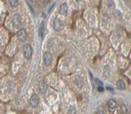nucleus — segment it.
Returning <instances> with one entry per match:
<instances>
[{"label":"nucleus","mask_w":131,"mask_h":114,"mask_svg":"<svg viewBox=\"0 0 131 114\" xmlns=\"http://www.w3.org/2000/svg\"><path fill=\"white\" fill-rule=\"evenodd\" d=\"M23 53H24V57L26 60H29L32 56V48L29 44H26L24 46V49H23Z\"/></svg>","instance_id":"f257e3e1"},{"label":"nucleus","mask_w":131,"mask_h":114,"mask_svg":"<svg viewBox=\"0 0 131 114\" xmlns=\"http://www.w3.org/2000/svg\"><path fill=\"white\" fill-rule=\"evenodd\" d=\"M64 22L60 20V19H56L54 20V22H53V27H54L55 30H57V31H61L63 28H64Z\"/></svg>","instance_id":"f03ea898"},{"label":"nucleus","mask_w":131,"mask_h":114,"mask_svg":"<svg viewBox=\"0 0 131 114\" xmlns=\"http://www.w3.org/2000/svg\"><path fill=\"white\" fill-rule=\"evenodd\" d=\"M29 104L31 107H36L39 104V97L36 94H33L31 96V98L29 99Z\"/></svg>","instance_id":"7ed1b4c3"},{"label":"nucleus","mask_w":131,"mask_h":114,"mask_svg":"<svg viewBox=\"0 0 131 114\" xmlns=\"http://www.w3.org/2000/svg\"><path fill=\"white\" fill-rule=\"evenodd\" d=\"M12 22H13V27L15 28H20L21 26H22V21H21V18H20L19 15H14Z\"/></svg>","instance_id":"20e7f679"},{"label":"nucleus","mask_w":131,"mask_h":114,"mask_svg":"<svg viewBox=\"0 0 131 114\" xmlns=\"http://www.w3.org/2000/svg\"><path fill=\"white\" fill-rule=\"evenodd\" d=\"M43 60H44V64L46 66H48V65H51V62H52V55L50 54L49 52H46L43 56Z\"/></svg>","instance_id":"39448f33"},{"label":"nucleus","mask_w":131,"mask_h":114,"mask_svg":"<svg viewBox=\"0 0 131 114\" xmlns=\"http://www.w3.org/2000/svg\"><path fill=\"white\" fill-rule=\"evenodd\" d=\"M17 35H18L19 40H21V41H25L27 39V32L25 29H20L17 33Z\"/></svg>","instance_id":"423d86ee"},{"label":"nucleus","mask_w":131,"mask_h":114,"mask_svg":"<svg viewBox=\"0 0 131 114\" xmlns=\"http://www.w3.org/2000/svg\"><path fill=\"white\" fill-rule=\"evenodd\" d=\"M68 10H69V8H68V5L66 3L61 4L60 7H59V13L62 14V15H64V16H66L68 14Z\"/></svg>","instance_id":"0eeeda50"},{"label":"nucleus","mask_w":131,"mask_h":114,"mask_svg":"<svg viewBox=\"0 0 131 114\" xmlns=\"http://www.w3.org/2000/svg\"><path fill=\"white\" fill-rule=\"evenodd\" d=\"M108 106H109V108L111 110H115L116 108V106H117V103L114 99H110L109 102H108Z\"/></svg>","instance_id":"6e6552de"},{"label":"nucleus","mask_w":131,"mask_h":114,"mask_svg":"<svg viewBox=\"0 0 131 114\" xmlns=\"http://www.w3.org/2000/svg\"><path fill=\"white\" fill-rule=\"evenodd\" d=\"M44 35H45V22H43L40 26V28H39V36L43 38Z\"/></svg>","instance_id":"1a4fd4ad"},{"label":"nucleus","mask_w":131,"mask_h":114,"mask_svg":"<svg viewBox=\"0 0 131 114\" xmlns=\"http://www.w3.org/2000/svg\"><path fill=\"white\" fill-rule=\"evenodd\" d=\"M116 87L119 90H124L125 89V83L123 80H117L116 82Z\"/></svg>","instance_id":"9d476101"},{"label":"nucleus","mask_w":131,"mask_h":114,"mask_svg":"<svg viewBox=\"0 0 131 114\" xmlns=\"http://www.w3.org/2000/svg\"><path fill=\"white\" fill-rule=\"evenodd\" d=\"M9 3L12 7H18L19 6V0H9Z\"/></svg>","instance_id":"9b49d317"},{"label":"nucleus","mask_w":131,"mask_h":114,"mask_svg":"<svg viewBox=\"0 0 131 114\" xmlns=\"http://www.w3.org/2000/svg\"><path fill=\"white\" fill-rule=\"evenodd\" d=\"M97 114H105V108L103 106H99L97 110Z\"/></svg>","instance_id":"f8f14e48"},{"label":"nucleus","mask_w":131,"mask_h":114,"mask_svg":"<svg viewBox=\"0 0 131 114\" xmlns=\"http://www.w3.org/2000/svg\"><path fill=\"white\" fill-rule=\"evenodd\" d=\"M75 113H77L75 107L74 106H71L70 109H69V114H75Z\"/></svg>","instance_id":"ddd939ff"},{"label":"nucleus","mask_w":131,"mask_h":114,"mask_svg":"<svg viewBox=\"0 0 131 114\" xmlns=\"http://www.w3.org/2000/svg\"><path fill=\"white\" fill-rule=\"evenodd\" d=\"M95 81L97 82V84H98V85H99V87H103V84H102V83H101V81H99L98 79H96V80H95Z\"/></svg>","instance_id":"4468645a"},{"label":"nucleus","mask_w":131,"mask_h":114,"mask_svg":"<svg viewBox=\"0 0 131 114\" xmlns=\"http://www.w3.org/2000/svg\"><path fill=\"white\" fill-rule=\"evenodd\" d=\"M49 1L50 0H44V2H43V4H44V6H46L48 3H49Z\"/></svg>","instance_id":"2eb2a0df"},{"label":"nucleus","mask_w":131,"mask_h":114,"mask_svg":"<svg viewBox=\"0 0 131 114\" xmlns=\"http://www.w3.org/2000/svg\"><path fill=\"white\" fill-rule=\"evenodd\" d=\"M98 91H99V92H103V91H104V88H103V87H98Z\"/></svg>","instance_id":"dca6fc26"},{"label":"nucleus","mask_w":131,"mask_h":114,"mask_svg":"<svg viewBox=\"0 0 131 114\" xmlns=\"http://www.w3.org/2000/svg\"><path fill=\"white\" fill-rule=\"evenodd\" d=\"M77 2H79V1H81V0H77Z\"/></svg>","instance_id":"f3484780"}]
</instances>
